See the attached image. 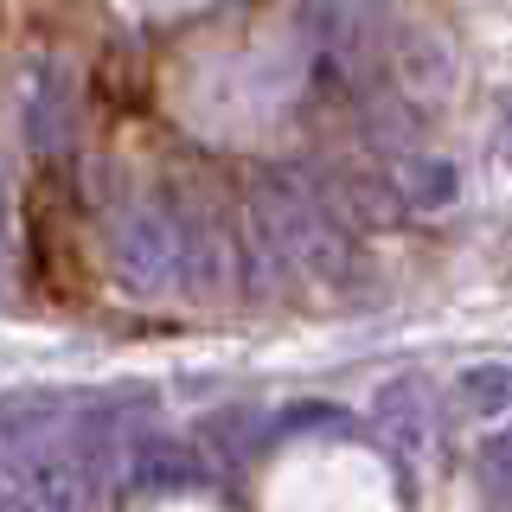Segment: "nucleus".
I'll return each mask as SVG.
<instances>
[{
    "instance_id": "obj_1",
    "label": "nucleus",
    "mask_w": 512,
    "mask_h": 512,
    "mask_svg": "<svg viewBox=\"0 0 512 512\" xmlns=\"http://www.w3.org/2000/svg\"><path fill=\"white\" fill-rule=\"evenodd\" d=\"M256 218H263L269 244H276L295 269H308L320 282H346L352 276V237L346 218H333V205L320 199V186L295 167L263 173L256 186Z\"/></svg>"
},
{
    "instance_id": "obj_2",
    "label": "nucleus",
    "mask_w": 512,
    "mask_h": 512,
    "mask_svg": "<svg viewBox=\"0 0 512 512\" xmlns=\"http://www.w3.org/2000/svg\"><path fill=\"white\" fill-rule=\"evenodd\" d=\"M192 244H186V224L167 212V205H135L116 224V282L128 295H160L186 276Z\"/></svg>"
},
{
    "instance_id": "obj_3",
    "label": "nucleus",
    "mask_w": 512,
    "mask_h": 512,
    "mask_svg": "<svg viewBox=\"0 0 512 512\" xmlns=\"http://www.w3.org/2000/svg\"><path fill=\"white\" fill-rule=\"evenodd\" d=\"M308 20H314L320 52L340 64V71L359 77L384 58V7L378 0H314Z\"/></svg>"
},
{
    "instance_id": "obj_4",
    "label": "nucleus",
    "mask_w": 512,
    "mask_h": 512,
    "mask_svg": "<svg viewBox=\"0 0 512 512\" xmlns=\"http://www.w3.org/2000/svg\"><path fill=\"white\" fill-rule=\"evenodd\" d=\"M372 429L397 461H429V448H436V397H429V384L416 372L391 378L372 397Z\"/></svg>"
},
{
    "instance_id": "obj_5",
    "label": "nucleus",
    "mask_w": 512,
    "mask_h": 512,
    "mask_svg": "<svg viewBox=\"0 0 512 512\" xmlns=\"http://www.w3.org/2000/svg\"><path fill=\"white\" fill-rule=\"evenodd\" d=\"M20 480L39 512H90V461L64 442H26Z\"/></svg>"
},
{
    "instance_id": "obj_6",
    "label": "nucleus",
    "mask_w": 512,
    "mask_h": 512,
    "mask_svg": "<svg viewBox=\"0 0 512 512\" xmlns=\"http://www.w3.org/2000/svg\"><path fill=\"white\" fill-rule=\"evenodd\" d=\"M122 474L141 500H173V493H186V487L205 480L199 455H192L186 442H141L135 455H122Z\"/></svg>"
},
{
    "instance_id": "obj_7",
    "label": "nucleus",
    "mask_w": 512,
    "mask_h": 512,
    "mask_svg": "<svg viewBox=\"0 0 512 512\" xmlns=\"http://www.w3.org/2000/svg\"><path fill=\"white\" fill-rule=\"evenodd\" d=\"M506 455H512L506 429H493V436L480 442V455H474V480H480V493H487L493 512H506Z\"/></svg>"
},
{
    "instance_id": "obj_8",
    "label": "nucleus",
    "mask_w": 512,
    "mask_h": 512,
    "mask_svg": "<svg viewBox=\"0 0 512 512\" xmlns=\"http://www.w3.org/2000/svg\"><path fill=\"white\" fill-rule=\"evenodd\" d=\"M461 404H468V416H500L506 410V365H474L461 378Z\"/></svg>"
},
{
    "instance_id": "obj_9",
    "label": "nucleus",
    "mask_w": 512,
    "mask_h": 512,
    "mask_svg": "<svg viewBox=\"0 0 512 512\" xmlns=\"http://www.w3.org/2000/svg\"><path fill=\"white\" fill-rule=\"evenodd\" d=\"M448 192H455V173H448L442 160H416V167H410V199H416V212L448 205Z\"/></svg>"
},
{
    "instance_id": "obj_10",
    "label": "nucleus",
    "mask_w": 512,
    "mask_h": 512,
    "mask_svg": "<svg viewBox=\"0 0 512 512\" xmlns=\"http://www.w3.org/2000/svg\"><path fill=\"white\" fill-rule=\"evenodd\" d=\"M282 429H346V410L340 404H295Z\"/></svg>"
},
{
    "instance_id": "obj_11",
    "label": "nucleus",
    "mask_w": 512,
    "mask_h": 512,
    "mask_svg": "<svg viewBox=\"0 0 512 512\" xmlns=\"http://www.w3.org/2000/svg\"><path fill=\"white\" fill-rule=\"evenodd\" d=\"M0 512H39V506H32V500H20V493H7V487H0Z\"/></svg>"
},
{
    "instance_id": "obj_12",
    "label": "nucleus",
    "mask_w": 512,
    "mask_h": 512,
    "mask_svg": "<svg viewBox=\"0 0 512 512\" xmlns=\"http://www.w3.org/2000/svg\"><path fill=\"white\" fill-rule=\"evenodd\" d=\"M0 224H7V186H0Z\"/></svg>"
}]
</instances>
